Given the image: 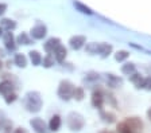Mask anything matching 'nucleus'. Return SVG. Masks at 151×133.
Wrapping results in <instances>:
<instances>
[{
	"label": "nucleus",
	"instance_id": "nucleus-1",
	"mask_svg": "<svg viewBox=\"0 0 151 133\" xmlns=\"http://www.w3.org/2000/svg\"><path fill=\"white\" fill-rule=\"evenodd\" d=\"M24 108L31 113H37L42 108V97L38 92H28L26 93L24 100H23Z\"/></svg>",
	"mask_w": 151,
	"mask_h": 133
},
{
	"label": "nucleus",
	"instance_id": "nucleus-2",
	"mask_svg": "<svg viewBox=\"0 0 151 133\" xmlns=\"http://www.w3.org/2000/svg\"><path fill=\"white\" fill-rule=\"evenodd\" d=\"M74 87L76 86L70 82L69 79H63V81H61L60 86H58L57 94H58V97H60L61 100H63V101H69L70 98H73Z\"/></svg>",
	"mask_w": 151,
	"mask_h": 133
},
{
	"label": "nucleus",
	"instance_id": "nucleus-3",
	"mask_svg": "<svg viewBox=\"0 0 151 133\" xmlns=\"http://www.w3.org/2000/svg\"><path fill=\"white\" fill-rule=\"evenodd\" d=\"M66 122H68L69 129L73 130V132H80L85 125L84 117H82L80 113H77V112H70V113L68 114V120H66Z\"/></svg>",
	"mask_w": 151,
	"mask_h": 133
},
{
	"label": "nucleus",
	"instance_id": "nucleus-4",
	"mask_svg": "<svg viewBox=\"0 0 151 133\" xmlns=\"http://www.w3.org/2000/svg\"><path fill=\"white\" fill-rule=\"evenodd\" d=\"M46 34H47V27L45 24H42V23L35 24L34 27L30 30V35L32 36V39H37V41L43 39L45 36H46Z\"/></svg>",
	"mask_w": 151,
	"mask_h": 133
},
{
	"label": "nucleus",
	"instance_id": "nucleus-5",
	"mask_svg": "<svg viewBox=\"0 0 151 133\" xmlns=\"http://www.w3.org/2000/svg\"><path fill=\"white\" fill-rule=\"evenodd\" d=\"M86 44V38L84 35H74L72 36L69 41V46L73 48V50H80Z\"/></svg>",
	"mask_w": 151,
	"mask_h": 133
},
{
	"label": "nucleus",
	"instance_id": "nucleus-6",
	"mask_svg": "<svg viewBox=\"0 0 151 133\" xmlns=\"http://www.w3.org/2000/svg\"><path fill=\"white\" fill-rule=\"evenodd\" d=\"M30 125H31L32 129H34L37 133H49L47 132V128H46L45 121L42 120V118H39V117L30 120Z\"/></svg>",
	"mask_w": 151,
	"mask_h": 133
},
{
	"label": "nucleus",
	"instance_id": "nucleus-7",
	"mask_svg": "<svg viewBox=\"0 0 151 133\" xmlns=\"http://www.w3.org/2000/svg\"><path fill=\"white\" fill-rule=\"evenodd\" d=\"M126 122L129 125V128L132 129L134 133H142V129H143V122L140 121V118L138 117H129L126 120Z\"/></svg>",
	"mask_w": 151,
	"mask_h": 133
},
{
	"label": "nucleus",
	"instance_id": "nucleus-8",
	"mask_svg": "<svg viewBox=\"0 0 151 133\" xmlns=\"http://www.w3.org/2000/svg\"><path fill=\"white\" fill-rule=\"evenodd\" d=\"M60 44H61V39L60 38H50L49 41L46 42V43L43 44L45 51H46L47 54H53L54 50H55Z\"/></svg>",
	"mask_w": 151,
	"mask_h": 133
},
{
	"label": "nucleus",
	"instance_id": "nucleus-9",
	"mask_svg": "<svg viewBox=\"0 0 151 133\" xmlns=\"http://www.w3.org/2000/svg\"><path fill=\"white\" fill-rule=\"evenodd\" d=\"M92 105H93L96 109H101L104 105V95L103 93L100 92V90H97V92H93V94H92Z\"/></svg>",
	"mask_w": 151,
	"mask_h": 133
},
{
	"label": "nucleus",
	"instance_id": "nucleus-10",
	"mask_svg": "<svg viewBox=\"0 0 151 133\" xmlns=\"http://www.w3.org/2000/svg\"><path fill=\"white\" fill-rule=\"evenodd\" d=\"M107 83L109 87H120L123 85V78L115 74H107Z\"/></svg>",
	"mask_w": 151,
	"mask_h": 133
},
{
	"label": "nucleus",
	"instance_id": "nucleus-11",
	"mask_svg": "<svg viewBox=\"0 0 151 133\" xmlns=\"http://www.w3.org/2000/svg\"><path fill=\"white\" fill-rule=\"evenodd\" d=\"M54 59L57 60V62H60V63H62L63 60H65V58H66V54H68V51H66V48L63 47L62 44H60L58 47L54 50Z\"/></svg>",
	"mask_w": 151,
	"mask_h": 133
},
{
	"label": "nucleus",
	"instance_id": "nucleus-12",
	"mask_svg": "<svg viewBox=\"0 0 151 133\" xmlns=\"http://www.w3.org/2000/svg\"><path fill=\"white\" fill-rule=\"evenodd\" d=\"M3 41H4V44H6V47L8 48V50H11V51L15 50L16 44H15V42H14V35L11 31H7L6 34L3 35Z\"/></svg>",
	"mask_w": 151,
	"mask_h": 133
},
{
	"label": "nucleus",
	"instance_id": "nucleus-13",
	"mask_svg": "<svg viewBox=\"0 0 151 133\" xmlns=\"http://www.w3.org/2000/svg\"><path fill=\"white\" fill-rule=\"evenodd\" d=\"M14 93V85L9 81H3V82H0V94L1 95H8Z\"/></svg>",
	"mask_w": 151,
	"mask_h": 133
},
{
	"label": "nucleus",
	"instance_id": "nucleus-14",
	"mask_svg": "<svg viewBox=\"0 0 151 133\" xmlns=\"http://www.w3.org/2000/svg\"><path fill=\"white\" fill-rule=\"evenodd\" d=\"M0 27L3 30H6V31H12V30L16 28V22L12 19H7V18H4V19L0 20Z\"/></svg>",
	"mask_w": 151,
	"mask_h": 133
},
{
	"label": "nucleus",
	"instance_id": "nucleus-15",
	"mask_svg": "<svg viewBox=\"0 0 151 133\" xmlns=\"http://www.w3.org/2000/svg\"><path fill=\"white\" fill-rule=\"evenodd\" d=\"M73 6H74L76 10L80 11L81 14H85V15H93V11H92L88 6L82 4L81 1H77V0H74V1H73Z\"/></svg>",
	"mask_w": 151,
	"mask_h": 133
},
{
	"label": "nucleus",
	"instance_id": "nucleus-16",
	"mask_svg": "<svg viewBox=\"0 0 151 133\" xmlns=\"http://www.w3.org/2000/svg\"><path fill=\"white\" fill-rule=\"evenodd\" d=\"M85 51L91 55H97L100 53V43H96V42L86 43L85 44Z\"/></svg>",
	"mask_w": 151,
	"mask_h": 133
},
{
	"label": "nucleus",
	"instance_id": "nucleus-17",
	"mask_svg": "<svg viewBox=\"0 0 151 133\" xmlns=\"http://www.w3.org/2000/svg\"><path fill=\"white\" fill-rule=\"evenodd\" d=\"M28 54H30V60H31V63L34 65V66H39V65L42 63V55L39 51L31 50Z\"/></svg>",
	"mask_w": 151,
	"mask_h": 133
},
{
	"label": "nucleus",
	"instance_id": "nucleus-18",
	"mask_svg": "<svg viewBox=\"0 0 151 133\" xmlns=\"http://www.w3.org/2000/svg\"><path fill=\"white\" fill-rule=\"evenodd\" d=\"M49 128H50V130H53V132H57V130L61 128V117L60 116H53V117L50 118V122H49Z\"/></svg>",
	"mask_w": 151,
	"mask_h": 133
},
{
	"label": "nucleus",
	"instance_id": "nucleus-19",
	"mask_svg": "<svg viewBox=\"0 0 151 133\" xmlns=\"http://www.w3.org/2000/svg\"><path fill=\"white\" fill-rule=\"evenodd\" d=\"M136 71V67L134 63H131V62H127V63H124L122 66V73L124 74V75H131V74H134Z\"/></svg>",
	"mask_w": 151,
	"mask_h": 133
},
{
	"label": "nucleus",
	"instance_id": "nucleus-20",
	"mask_svg": "<svg viewBox=\"0 0 151 133\" xmlns=\"http://www.w3.org/2000/svg\"><path fill=\"white\" fill-rule=\"evenodd\" d=\"M129 81H131V82L134 83L138 89H142V85H143V77H140V74H138L135 71L134 74L129 75Z\"/></svg>",
	"mask_w": 151,
	"mask_h": 133
},
{
	"label": "nucleus",
	"instance_id": "nucleus-21",
	"mask_svg": "<svg viewBox=\"0 0 151 133\" xmlns=\"http://www.w3.org/2000/svg\"><path fill=\"white\" fill-rule=\"evenodd\" d=\"M111 53H112V46H111V44L100 43V53H99V54L101 55V58H107Z\"/></svg>",
	"mask_w": 151,
	"mask_h": 133
},
{
	"label": "nucleus",
	"instance_id": "nucleus-22",
	"mask_svg": "<svg viewBox=\"0 0 151 133\" xmlns=\"http://www.w3.org/2000/svg\"><path fill=\"white\" fill-rule=\"evenodd\" d=\"M14 63H15L18 67H22L23 69V67L27 66V58H26L23 54H16L15 59H14Z\"/></svg>",
	"mask_w": 151,
	"mask_h": 133
},
{
	"label": "nucleus",
	"instance_id": "nucleus-23",
	"mask_svg": "<svg viewBox=\"0 0 151 133\" xmlns=\"http://www.w3.org/2000/svg\"><path fill=\"white\" fill-rule=\"evenodd\" d=\"M16 43L27 46V44H31V39L28 38V35L26 34V32H22V34L18 35V38H16Z\"/></svg>",
	"mask_w": 151,
	"mask_h": 133
},
{
	"label": "nucleus",
	"instance_id": "nucleus-24",
	"mask_svg": "<svg viewBox=\"0 0 151 133\" xmlns=\"http://www.w3.org/2000/svg\"><path fill=\"white\" fill-rule=\"evenodd\" d=\"M100 116H101V118H103L104 122H108V124L115 122V118H116L115 117V114L111 113V112H101Z\"/></svg>",
	"mask_w": 151,
	"mask_h": 133
},
{
	"label": "nucleus",
	"instance_id": "nucleus-25",
	"mask_svg": "<svg viewBox=\"0 0 151 133\" xmlns=\"http://www.w3.org/2000/svg\"><path fill=\"white\" fill-rule=\"evenodd\" d=\"M117 133H134L132 129L129 128V125L126 122V121H123L117 125Z\"/></svg>",
	"mask_w": 151,
	"mask_h": 133
},
{
	"label": "nucleus",
	"instance_id": "nucleus-26",
	"mask_svg": "<svg viewBox=\"0 0 151 133\" xmlns=\"http://www.w3.org/2000/svg\"><path fill=\"white\" fill-rule=\"evenodd\" d=\"M42 66L43 67H46V69H50L51 66L54 65V57L51 54H49V55H46L45 58H42Z\"/></svg>",
	"mask_w": 151,
	"mask_h": 133
},
{
	"label": "nucleus",
	"instance_id": "nucleus-27",
	"mask_svg": "<svg viewBox=\"0 0 151 133\" xmlns=\"http://www.w3.org/2000/svg\"><path fill=\"white\" fill-rule=\"evenodd\" d=\"M128 57H129V53L126 50H120L115 54V59H116L117 62H123V60H126Z\"/></svg>",
	"mask_w": 151,
	"mask_h": 133
},
{
	"label": "nucleus",
	"instance_id": "nucleus-28",
	"mask_svg": "<svg viewBox=\"0 0 151 133\" xmlns=\"http://www.w3.org/2000/svg\"><path fill=\"white\" fill-rule=\"evenodd\" d=\"M11 127V122L7 121V117L3 110H0V129H6V128Z\"/></svg>",
	"mask_w": 151,
	"mask_h": 133
},
{
	"label": "nucleus",
	"instance_id": "nucleus-29",
	"mask_svg": "<svg viewBox=\"0 0 151 133\" xmlns=\"http://www.w3.org/2000/svg\"><path fill=\"white\" fill-rule=\"evenodd\" d=\"M85 97V92L82 87H74V93H73V98L77 101H81Z\"/></svg>",
	"mask_w": 151,
	"mask_h": 133
},
{
	"label": "nucleus",
	"instance_id": "nucleus-30",
	"mask_svg": "<svg viewBox=\"0 0 151 133\" xmlns=\"http://www.w3.org/2000/svg\"><path fill=\"white\" fill-rule=\"evenodd\" d=\"M142 89L151 90V77H146V78H143V85H142Z\"/></svg>",
	"mask_w": 151,
	"mask_h": 133
},
{
	"label": "nucleus",
	"instance_id": "nucleus-31",
	"mask_svg": "<svg viewBox=\"0 0 151 133\" xmlns=\"http://www.w3.org/2000/svg\"><path fill=\"white\" fill-rule=\"evenodd\" d=\"M16 100V94L15 93H11V94H8V95H6V104H12L14 101Z\"/></svg>",
	"mask_w": 151,
	"mask_h": 133
},
{
	"label": "nucleus",
	"instance_id": "nucleus-32",
	"mask_svg": "<svg viewBox=\"0 0 151 133\" xmlns=\"http://www.w3.org/2000/svg\"><path fill=\"white\" fill-rule=\"evenodd\" d=\"M99 78H100V77H99V74H96V73H89L88 75H86V78H85V79H88V81H97Z\"/></svg>",
	"mask_w": 151,
	"mask_h": 133
},
{
	"label": "nucleus",
	"instance_id": "nucleus-33",
	"mask_svg": "<svg viewBox=\"0 0 151 133\" xmlns=\"http://www.w3.org/2000/svg\"><path fill=\"white\" fill-rule=\"evenodd\" d=\"M6 11H7V4L6 3H0V16L4 15Z\"/></svg>",
	"mask_w": 151,
	"mask_h": 133
},
{
	"label": "nucleus",
	"instance_id": "nucleus-34",
	"mask_svg": "<svg viewBox=\"0 0 151 133\" xmlns=\"http://www.w3.org/2000/svg\"><path fill=\"white\" fill-rule=\"evenodd\" d=\"M14 133H27V130H26L24 128H18V129H15Z\"/></svg>",
	"mask_w": 151,
	"mask_h": 133
},
{
	"label": "nucleus",
	"instance_id": "nucleus-35",
	"mask_svg": "<svg viewBox=\"0 0 151 133\" xmlns=\"http://www.w3.org/2000/svg\"><path fill=\"white\" fill-rule=\"evenodd\" d=\"M147 117H148V118H150V120H151V108H150V109H148V110H147Z\"/></svg>",
	"mask_w": 151,
	"mask_h": 133
},
{
	"label": "nucleus",
	"instance_id": "nucleus-36",
	"mask_svg": "<svg viewBox=\"0 0 151 133\" xmlns=\"http://www.w3.org/2000/svg\"><path fill=\"white\" fill-rule=\"evenodd\" d=\"M3 69V62H1V59H0V70Z\"/></svg>",
	"mask_w": 151,
	"mask_h": 133
},
{
	"label": "nucleus",
	"instance_id": "nucleus-37",
	"mask_svg": "<svg viewBox=\"0 0 151 133\" xmlns=\"http://www.w3.org/2000/svg\"><path fill=\"white\" fill-rule=\"evenodd\" d=\"M0 36H3V28L0 27Z\"/></svg>",
	"mask_w": 151,
	"mask_h": 133
}]
</instances>
